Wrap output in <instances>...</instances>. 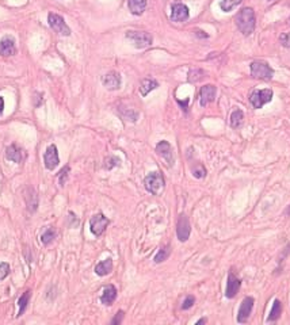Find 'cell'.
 Wrapping results in <instances>:
<instances>
[{"label": "cell", "instance_id": "33", "mask_svg": "<svg viewBox=\"0 0 290 325\" xmlns=\"http://www.w3.org/2000/svg\"><path fill=\"white\" fill-rule=\"evenodd\" d=\"M68 172H69V167H64L60 172V185L64 186L66 182V178H68Z\"/></svg>", "mask_w": 290, "mask_h": 325}, {"label": "cell", "instance_id": "19", "mask_svg": "<svg viewBox=\"0 0 290 325\" xmlns=\"http://www.w3.org/2000/svg\"><path fill=\"white\" fill-rule=\"evenodd\" d=\"M128 7H129V11L133 15H141L144 13L145 8H146V0H128Z\"/></svg>", "mask_w": 290, "mask_h": 325}, {"label": "cell", "instance_id": "30", "mask_svg": "<svg viewBox=\"0 0 290 325\" xmlns=\"http://www.w3.org/2000/svg\"><path fill=\"white\" fill-rule=\"evenodd\" d=\"M194 304H195L194 295H187L185 298V301H183V304H182V309H183V310H187V309H190Z\"/></svg>", "mask_w": 290, "mask_h": 325}, {"label": "cell", "instance_id": "4", "mask_svg": "<svg viewBox=\"0 0 290 325\" xmlns=\"http://www.w3.org/2000/svg\"><path fill=\"white\" fill-rule=\"evenodd\" d=\"M273 99V90L263 88V90H252L250 93V102L254 108H262L264 105L270 103Z\"/></svg>", "mask_w": 290, "mask_h": 325}, {"label": "cell", "instance_id": "12", "mask_svg": "<svg viewBox=\"0 0 290 325\" xmlns=\"http://www.w3.org/2000/svg\"><path fill=\"white\" fill-rule=\"evenodd\" d=\"M44 163L48 170H54L56 167L59 166L60 159H59V152H57V146L56 145H49L48 146L47 152L44 155Z\"/></svg>", "mask_w": 290, "mask_h": 325}, {"label": "cell", "instance_id": "9", "mask_svg": "<svg viewBox=\"0 0 290 325\" xmlns=\"http://www.w3.org/2000/svg\"><path fill=\"white\" fill-rule=\"evenodd\" d=\"M190 16V11H189V7L180 3V1H177L171 6V20L172 22H178V23H182V22H186Z\"/></svg>", "mask_w": 290, "mask_h": 325}, {"label": "cell", "instance_id": "38", "mask_svg": "<svg viewBox=\"0 0 290 325\" xmlns=\"http://www.w3.org/2000/svg\"><path fill=\"white\" fill-rule=\"evenodd\" d=\"M269 1H273V0H269Z\"/></svg>", "mask_w": 290, "mask_h": 325}, {"label": "cell", "instance_id": "20", "mask_svg": "<svg viewBox=\"0 0 290 325\" xmlns=\"http://www.w3.org/2000/svg\"><path fill=\"white\" fill-rule=\"evenodd\" d=\"M113 271V260L110 258H107L103 262H100L97 264L95 267V272L99 277H105V275H109L110 272Z\"/></svg>", "mask_w": 290, "mask_h": 325}, {"label": "cell", "instance_id": "7", "mask_svg": "<svg viewBox=\"0 0 290 325\" xmlns=\"http://www.w3.org/2000/svg\"><path fill=\"white\" fill-rule=\"evenodd\" d=\"M109 224H110L109 218L105 217L102 213H99V214L93 216L91 219H90V229H91L94 236H100L102 233L105 232Z\"/></svg>", "mask_w": 290, "mask_h": 325}, {"label": "cell", "instance_id": "37", "mask_svg": "<svg viewBox=\"0 0 290 325\" xmlns=\"http://www.w3.org/2000/svg\"><path fill=\"white\" fill-rule=\"evenodd\" d=\"M286 213H288V214H290V210H288V212H286Z\"/></svg>", "mask_w": 290, "mask_h": 325}, {"label": "cell", "instance_id": "25", "mask_svg": "<svg viewBox=\"0 0 290 325\" xmlns=\"http://www.w3.org/2000/svg\"><path fill=\"white\" fill-rule=\"evenodd\" d=\"M243 0H221L220 1V8L224 11V13H231L235 7H238Z\"/></svg>", "mask_w": 290, "mask_h": 325}, {"label": "cell", "instance_id": "26", "mask_svg": "<svg viewBox=\"0 0 290 325\" xmlns=\"http://www.w3.org/2000/svg\"><path fill=\"white\" fill-rule=\"evenodd\" d=\"M171 255V247L165 246L161 249H159V252L155 256V263H163L164 260L168 259V256Z\"/></svg>", "mask_w": 290, "mask_h": 325}, {"label": "cell", "instance_id": "28", "mask_svg": "<svg viewBox=\"0 0 290 325\" xmlns=\"http://www.w3.org/2000/svg\"><path fill=\"white\" fill-rule=\"evenodd\" d=\"M29 298H30V292L27 290L26 293H23V294H22V297H20L19 301H18V305H19V313H18V316H22V313L26 310Z\"/></svg>", "mask_w": 290, "mask_h": 325}, {"label": "cell", "instance_id": "21", "mask_svg": "<svg viewBox=\"0 0 290 325\" xmlns=\"http://www.w3.org/2000/svg\"><path fill=\"white\" fill-rule=\"evenodd\" d=\"M281 313H282V304H281V301L279 299H274V302H273V308H271L270 313H269V316H267V323H274V321H277L279 319V316H281Z\"/></svg>", "mask_w": 290, "mask_h": 325}, {"label": "cell", "instance_id": "23", "mask_svg": "<svg viewBox=\"0 0 290 325\" xmlns=\"http://www.w3.org/2000/svg\"><path fill=\"white\" fill-rule=\"evenodd\" d=\"M244 120V113L240 108H235V111L231 114V127L233 129H238L242 126Z\"/></svg>", "mask_w": 290, "mask_h": 325}, {"label": "cell", "instance_id": "1", "mask_svg": "<svg viewBox=\"0 0 290 325\" xmlns=\"http://www.w3.org/2000/svg\"><path fill=\"white\" fill-rule=\"evenodd\" d=\"M235 23L240 30V33L248 37L255 31L257 27V16H255V11L251 7H244L242 8L235 18Z\"/></svg>", "mask_w": 290, "mask_h": 325}, {"label": "cell", "instance_id": "17", "mask_svg": "<svg viewBox=\"0 0 290 325\" xmlns=\"http://www.w3.org/2000/svg\"><path fill=\"white\" fill-rule=\"evenodd\" d=\"M117 299V289L115 286L113 285H107L105 286L103 292H102V295H100V302L106 306L113 305V302Z\"/></svg>", "mask_w": 290, "mask_h": 325}, {"label": "cell", "instance_id": "11", "mask_svg": "<svg viewBox=\"0 0 290 325\" xmlns=\"http://www.w3.org/2000/svg\"><path fill=\"white\" fill-rule=\"evenodd\" d=\"M240 286H242V280L233 274L229 272L228 274V280H226V289H225V297L226 298H235L238 295L239 290H240Z\"/></svg>", "mask_w": 290, "mask_h": 325}, {"label": "cell", "instance_id": "32", "mask_svg": "<svg viewBox=\"0 0 290 325\" xmlns=\"http://www.w3.org/2000/svg\"><path fill=\"white\" fill-rule=\"evenodd\" d=\"M279 42H281V45H282V46L290 47V31L289 33L281 34V37H279Z\"/></svg>", "mask_w": 290, "mask_h": 325}, {"label": "cell", "instance_id": "6", "mask_svg": "<svg viewBox=\"0 0 290 325\" xmlns=\"http://www.w3.org/2000/svg\"><path fill=\"white\" fill-rule=\"evenodd\" d=\"M48 22H49V26L52 27L56 33L65 35V37L71 35V29L66 26L65 20L63 19V16H60L59 14H49Z\"/></svg>", "mask_w": 290, "mask_h": 325}, {"label": "cell", "instance_id": "3", "mask_svg": "<svg viewBox=\"0 0 290 325\" xmlns=\"http://www.w3.org/2000/svg\"><path fill=\"white\" fill-rule=\"evenodd\" d=\"M250 68L251 76L255 77V79L269 81L274 76V69L267 62H263V61H254V62H251Z\"/></svg>", "mask_w": 290, "mask_h": 325}, {"label": "cell", "instance_id": "29", "mask_svg": "<svg viewBox=\"0 0 290 325\" xmlns=\"http://www.w3.org/2000/svg\"><path fill=\"white\" fill-rule=\"evenodd\" d=\"M119 163H121V160H119L118 157H114V156L107 157V159L105 160V168L106 170H112V168H114L115 166H119Z\"/></svg>", "mask_w": 290, "mask_h": 325}, {"label": "cell", "instance_id": "14", "mask_svg": "<svg viewBox=\"0 0 290 325\" xmlns=\"http://www.w3.org/2000/svg\"><path fill=\"white\" fill-rule=\"evenodd\" d=\"M102 84L110 90V91H115L121 87V75L115 71H112V72L106 73L105 76L102 77Z\"/></svg>", "mask_w": 290, "mask_h": 325}, {"label": "cell", "instance_id": "16", "mask_svg": "<svg viewBox=\"0 0 290 325\" xmlns=\"http://www.w3.org/2000/svg\"><path fill=\"white\" fill-rule=\"evenodd\" d=\"M16 52V47H15V40L13 37L7 35L4 38H1L0 41V54L1 56H13Z\"/></svg>", "mask_w": 290, "mask_h": 325}, {"label": "cell", "instance_id": "24", "mask_svg": "<svg viewBox=\"0 0 290 325\" xmlns=\"http://www.w3.org/2000/svg\"><path fill=\"white\" fill-rule=\"evenodd\" d=\"M192 173L197 179H204L208 172H206V168L202 163H194L192 166Z\"/></svg>", "mask_w": 290, "mask_h": 325}, {"label": "cell", "instance_id": "8", "mask_svg": "<svg viewBox=\"0 0 290 325\" xmlns=\"http://www.w3.org/2000/svg\"><path fill=\"white\" fill-rule=\"evenodd\" d=\"M190 233H192V225H190L189 217L186 214H180L178 225H177V236H178L179 241H182V243L187 241L190 237Z\"/></svg>", "mask_w": 290, "mask_h": 325}, {"label": "cell", "instance_id": "27", "mask_svg": "<svg viewBox=\"0 0 290 325\" xmlns=\"http://www.w3.org/2000/svg\"><path fill=\"white\" fill-rule=\"evenodd\" d=\"M54 237H56V232H54V229L49 228V229H47L45 232L42 233V236H41V241H42V244H44V246H49L53 240H54Z\"/></svg>", "mask_w": 290, "mask_h": 325}, {"label": "cell", "instance_id": "35", "mask_svg": "<svg viewBox=\"0 0 290 325\" xmlns=\"http://www.w3.org/2000/svg\"><path fill=\"white\" fill-rule=\"evenodd\" d=\"M3 110H4V99L0 96V115L3 114Z\"/></svg>", "mask_w": 290, "mask_h": 325}, {"label": "cell", "instance_id": "22", "mask_svg": "<svg viewBox=\"0 0 290 325\" xmlns=\"http://www.w3.org/2000/svg\"><path fill=\"white\" fill-rule=\"evenodd\" d=\"M159 87V83L156 81L155 79H144L143 81H141V86H140V93H141V95L143 96H146L148 93H151V91H153L155 88H158Z\"/></svg>", "mask_w": 290, "mask_h": 325}, {"label": "cell", "instance_id": "13", "mask_svg": "<svg viewBox=\"0 0 290 325\" xmlns=\"http://www.w3.org/2000/svg\"><path fill=\"white\" fill-rule=\"evenodd\" d=\"M216 87L211 84H206L199 90V105L202 107H206L209 103H211L216 98Z\"/></svg>", "mask_w": 290, "mask_h": 325}, {"label": "cell", "instance_id": "31", "mask_svg": "<svg viewBox=\"0 0 290 325\" xmlns=\"http://www.w3.org/2000/svg\"><path fill=\"white\" fill-rule=\"evenodd\" d=\"M8 274H10V265L7 263H0V280L7 278Z\"/></svg>", "mask_w": 290, "mask_h": 325}, {"label": "cell", "instance_id": "5", "mask_svg": "<svg viewBox=\"0 0 290 325\" xmlns=\"http://www.w3.org/2000/svg\"><path fill=\"white\" fill-rule=\"evenodd\" d=\"M126 38L137 49H144L152 45V35L146 31H126Z\"/></svg>", "mask_w": 290, "mask_h": 325}, {"label": "cell", "instance_id": "15", "mask_svg": "<svg viewBox=\"0 0 290 325\" xmlns=\"http://www.w3.org/2000/svg\"><path fill=\"white\" fill-rule=\"evenodd\" d=\"M156 152L160 155L163 159L167 161L168 167L174 166V152H172V146L167 141H160L156 145Z\"/></svg>", "mask_w": 290, "mask_h": 325}, {"label": "cell", "instance_id": "18", "mask_svg": "<svg viewBox=\"0 0 290 325\" xmlns=\"http://www.w3.org/2000/svg\"><path fill=\"white\" fill-rule=\"evenodd\" d=\"M6 157L8 160H11L14 163H22L25 159V155L23 151L20 149L18 145H11L7 148L6 151Z\"/></svg>", "mask_w": 290, "mask_h": 325}, {"label": "cell", "instance_id": "2", "mask_svg": "<svg viewBox=\"0 0 290 325\" xmlns=\"http://www.w3.org/2000/svg\"><path fill=\"white\" fill-rule=\"evenodd\" d=\"M144 186L148 193L153 194V195H159L164 190L165 186L164 178H163L161 172L156 171V172L149 173L144 179Z\"/></svg>", "mask_w": 290, "mask_h": 325}, {"label": "cell", "instance_id": "34", "mask_svg": "<svg viewBox=\"0 0 290 325\" xmlns=\"http://www.w3.org/2000/svg\"><path fill=\"white\" fill-rule=\"evenodd\" d=\"M124 316H125V313H124V310H119L117 314H115V317L113 319L112 324L113 325H118L122 323V320H124Z\"/></svg>", "mask_w": 290, "mask_h": 325}, {"label": "cell", "instance_id": "10", "mask_svg": "<svg viewBox=\"0 0 290 325\" xmlns=\"http://www.w3.org/2000/svg\"><path fill=\"white\" fill-rule=\"evenodd\" d=\"M254 304H255V301H254L252 297H245L242 301L238 312V321L240 324H244V323L248 321L251 313H252V309H254Z\"/></svg>", "mask_w": 290, "mask_h": 325}, {"label": "cell", "instance_id": "36", "mask_svg": "<svg viewBox=\"0 0 290 325\" xmlns=\"http://www.w3.org/2000/svg\"><path fill=\"white\" fill-rule=\"evenodd\" d=\"M204 323H206V320H205V319H201V320H198V321H197V324H204Z\"/></svg>", "mask_w": 290, "mask_h": 325}]
</instances>
